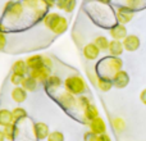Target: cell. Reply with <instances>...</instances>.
Instances as JSON below:
<instances>
[{
    "label": "cell",
    "instance_id": "obj_1",
    "mask_svg": "<svg viewBox=\"0 0 146 141\" xmlns=\"http://www.w3.org/2000/svg\"><path fill=\"white\" fill-rule=\"evenodd\" d=\"M44 26L48 30H50L55 35H62L68 30V21L66 17L60 15L59 13L49 12L42 19Z\"/></svg>",
    "mask_w": 146,
    "mask_h": 141
},
{
    "label": "cell",
    "instance_id": "obj_2",
    "mask_svg": "<svg viewBox=\"0 0 146 141\" xmlns=\"http://www.w3.org/2000/svg\"><path fill=\"white\" fill-rule=\"evenodd\" d=\"M123 67V62L122 59H119V57H108L104 58L101 61V63L99 64V69H100V76L103 77H109L111 78L118 70L122 69Z\"/></svg>",
    "mask_w": 146,
    "mask_h": 141
},
{
    "label": "cell",
    "instance_id": "obj_3",
    "mask_svg": "<svg viewBox=\"0 0 146 141\" xmlns=\"http://www.w3.org/2000/svg\"><path fill=\"white\" fill-rule=\"evenodd\" d=\"M64 88L66 91L71 92L74 96H80L87 91V85H86V81L81 77L80 74H72L64 80L63 82Z\"/></svg>",
    "mask_w": 146,
    "mask_h": 141
},
{
    "label": "cell",
    "instance_id": "obj_4",
    "mask_svg": "<svg viewBox=\"0 0 146 141\" xmlns=\"http://www.w3.org/2000/svg\"><path fill=\"white\" fill-rule=\"evenodd\" d=\"M22 4L25 9H28L33 14V18L36 21L44 19L46 14H48V4L44 0H22Z\"/></svg>",
    "mask_w": 146,
    "mask_h": 141
},
{
    "label": "cell",
    "instance_id": "obj_5",
    "mask_svg": "<svg viewBox=\"0 0 146 141\" xmlns=\"http://www.w3.org/2000/svg\"><path fill=\"white\" fill-rule=\"evenodd\" d=\"M25 13V7L21 1H14L10 0L4 7V17L10 22H17L23 17Z\"/></svg>",
    "mask_w": 146,
    "mask_h": 141
},
{
    "label": "cell",
    "instance_id": "obj_6",
    "mask_svg": "<svg viewBox=\"0 0 146 141\" xmlns=\"http://www.w3.org/2000/svg\"><path fill=\"white\" fill-rule=\"evenodd\" d=\"M133 15H135V10H132L131 8L126 7V5L119 7L118 9H117V21H118V23H121V25L129 23L132 21V18H133Z\"/></svg>",
    "mask_w": 146,
    "mask_h": 141
},
{
    "label": "cell",
    "instance_id": "obj_7",
    "mask_svg": "<svg viewBox=\"0 0 146 141\" xmlns=\"http://www.w3.org/2000/svg\"><path fill=\"white\" fill-rule=\"evenodd\" d=\"M58 103L60 104L64 109L69 110V109H73L77 105V99L74 98V95H72L68 91H63V92L58 96Z\"/></svg>",
    "mask_w": 146,
    "mask_h": 141
},
{
    "label": "cell",
    "instance_id": "obj_8",
    "mask_svg": "<svg viewBox=\"0 0 146 141\" xmlns=\"http://www.w3.org/2000/svg\"><path fill=\"white\" fill-rule=\"evenodd\" d=\"M50 73H51V69H49L48 67L42 66V67H38V68H35V69H31L28 74L31 77H33L37 82H41V83H45L48 81V78L50 77Z\"/></svg>",
    "mask_w": 146,
    "mask_h": 141
},
{
    "label": "cell",
    "instance_id": "obj_9",
    "mask_svg": "<svg viewBox=\"0 0 146 141\" xmlns=\"http://www.w3.org/2000/svg\"><path fill=\"white\" fill-rule=\"evenodd\" d=\"M111 81H113V86L117 88H124L129 83V76L126 70L121 69L115 73V74L111 77Z\"/></svg>",
    "mask_w": 146,
    "mask_h": 141
},
{
    "label": "cell",
    "instance_id": "obj_10",
    "mask_svg": "<svg viewBox=\"0 0 146 141\" xmlns=\"http://www.w3.org/2000/svg\"><path fill=\"white\" fill-rule=\"evenodd\" d=\"M88 127H90V131L95 135L106 134V124L101 117H98V118L92 119L91 122H88Z\"/></svg>",
    "mask_w": 146,
    "mask_h": 141
},
{
    "label": "cell",
    "instance_id": "obj_11",
    "mask_svg": "<svg viewBox=\"0 0 146 141\" xmlns=\"http://www.w3.org/2000/svg\"><path fill=\"white\" fill-rule=\"evenodd\" d=\"M82 53H83V57H85L87 61H95V59H98L99 55H100V49L94 43H88L83 46Z\"/></svg>",
    "mask_w": 146,
    "mask_h": 141
},
{
    "label": "cell",
    "instance_id": "obj_12",
    "mask_svg": "<svg viewBox=\"0 0 146 141\" xmlns=\"http://www.w3.org/2000/svg\"><path fill=\"white\" fill-rule=\"evenodd\" d=\"M49 134H50V128L46 123L44 122H36L33 124V135L36 136L37 140H45L48 139Z\"/></svg>",
    "mask_w": 146,
    "mask_h": 141
},
{
    "label": "cell",
    "instance_id": "obj_13",
    "mask_svg": "<svg viewBox=\"0 0 146 141\" xmlns=\"http://www.w3.org/2000/svg\"><path fill=\"white\" fill-rule=\"evenodd\" d=\"M124 46V50L127 51H136L140 48V39L136 35H127L126 37L122 40Z\"/></svg>",
    "mask_w": 146,
    "mask_h": 141
},
{
    "label": "cell",
    "instance_id": "obj_14",
    "mask_svg": "<svg viewBox=\"0 0 146 141\" xmlns=\"http://www.w3.org/2000/svg\"><path fill=\"white\" fill-rule=\"evenodd\" d=\"M109 35L111 36L113 40H123L127 36V28L124 27V25H121V23H117L113 27H110L109 30Z\"/></svg>",
    "mask_w": 146,
    "mask_h": 141
},
{
    "label": "cell",
    "instance_id": "obj_15",
    "mask_svg": "<svg viewBox=\"0 0 146 141\" xmlns=\"http://www.w3.org/2000/svg\"><path fill=\"white\" fill-rule=\"evenodd\" d=\"M45 87L46 90L49 91V92H53V91H56L60 88V86L63 85V81L60 80V77L59 76H55V74H51L50 77L48 78V81H46L45 83Z\"/></svg>",
    "mask_w": 146,
    "mask_h": 141
},
{
    "label": "cell",
    "instance_id": "obj_16",
    "mask_svg": "<svg viewBox=\"0 0 146 141\" xmlns=\"http://www.w3.org/2000/svg\"><path fill=\"white\" fill-rule=\"evenodd\" d=\"M10 96H12L13 101L21 104V103H23V101H26V99H27V91H26L22 86H14V88H13L12 92H10Z\"/></svg>",
    "mask_w": 146,
    "mask_h": 141
},
{
    "label": "cell",
    "instance_id": "obj_17",
    "mask_svg": "<svg viewBox=\"0 0 146 141\" xmlns=\"http://www.w3.org/2000/svg\"><path fill=\"white\" fill-rule=\"evenodd\" d=\"M108 51L110 53L111 57H121L124 51L123 43L119 41V40H111L110 43H109Z\"/></svg>",
    "mask_w": 146,
    "mask_h": 141
},
{
    "label": "cell",
    "instance_id": "obj_18",
    "mask_svg": "<svg viewBox=\"0 0 146 141\" xmlns=\"http://www.w3.org/2000/svg\"><path fill=\"white\" fill-rule=\"evenodd\" d=\"M26 64H27L28 69H35L38 67L44 66V55L41 54H35V55H31L26 59Z\"/></svg>",
    "mask_w": 146,
    "mask_h": 141
},
{
    "label": "cell",
    "instance_id": "obj_19",
    "mask_svg": "<svg viewBox=\"0 0 146 141\" xmlns=\"http://www.w3.org/2000/svg\"><path fill=\"white\" fill-rule=\"evenodd\" d=\"M12 73H17V74H21V76H27L30 73V69H28L27 64H26V61H23V59L15 61L12 66Z\"/></svg>",
    "mask_w": 146,
    "mask_h": 141
},
{
    "label": "cell",
    "instance_id": "obj_20",
    "mask_svg": "<svg viewBox=\"0 0 146 141\" xmlns=\"http://www.w3.org/2000/svg\"><path fill=\"white\" fill-rule=\"evenodd\" d=\"M12 123H14L12 110H8V109H0V126L4 128V127L9 126V124H12Z\"/></svg>",
    "mask_w": 146,
    "mask_h": 141
},
{
    "label": "cell",
    "instance_id": "obj_21",
    "mask_svg": "<svg viewBox=\"0 0 146 141\" xmlns=\"http://www.w3.org/2000/svg\"><path fill=\"white\" fill-rule=\"evenodd\" d=\"M82 112H83V118H85V121H87V122H91L92 119H95L99 117L98 108H96V105H94L92 103H91L88 106H86Z\"/></svg>",
    "mask_w": 146,
    "mask_h": 141
},
{
    "label": "cell",
    "instance_id": "obj_22",
    "mask_svg": "<svg viewBox=\"0 0 146 141\" xmlns=\"http://www.w3.org/2000/svg\"><path fill=\"white\" fill-rule=\"evenodd\" d=\"M96 85H98V87L100 88L101 91L108 92V91H110L111 87H113V81H111V78H109V77L99 76L98 80H96Z\"/></svg>",
    "mask_w": 146,
    "mask_h": 141
},
{
    "label": "cell",
    "instance_id": "obj_23",
    "mask_svg": "<svg viewBox=\"0 0 146 141\" xmlns=\"http://www.w3.org/2000/svg\"><path fill=\"white\" fill-rule=\"evenodd\" d=\"M37 85H38V82L33 77H31L30 74L26 76L23 82H22V87L25 88L27 92H33V91L37 88Z\"/></svg>",
    "mask_w": 146,
    "mask_h": 141
},
{
    "label": "cell",
    "instance_id": "obj_24",
    "mask_svg": "<svg viewBox=\"0 0 146 141\" xmlns=\"http://www.w3.org/2000/svg\"><path fill=\"white\" fill-rule=\"evenodd\" d=\"M3 131H4L5 139H7L8 141H14L15 137L18 136V128H17V126H15L14 123H12V124H9V126L4 127V128H3Z\"/></svg>",
    "mask_w": 146,
    "mask_h": 141
},
{
    "label": "cell",
    "instance_id": "obj_25",
    "mask_svg": "<svg viewBox=\"0 0 146 141\" xmlns=\"http://www.w3.org/2000/svg\"><path fill=\"white\" fill-rule=\"evenodd\" d=\"M12 114H13V119H14V123L17 122H22L23 119L27 118V112H26L25 108H21V106H17L12 110Z\"/></svg>",
    "mask_w": 146,
    "mask_h": 141
},
{
    "label": "cell",
    "instance_id": "obj_26",
    "mask_svg": "<svg viewBox=\"0 0 146 141\" xmlns=\"http://www.w3.org/2000/svg\"><path fill=\"white\" fill-rule=\"evenodd\" d=\"M109 43H110V41H109L105 36H98V37L94 40V44H95V45L100 49V51H106V50H108Z\"/></svg>",
    "mask_w": 146,
    "mask_h": 141
},
{
    "label": "cell",
    "instance_id": "obj_27",
    "mask_svg": "<svg viewBox=\"0 0 146 141\" xmlns=\"http://www.w3.org/2000/svg\"><path fill=\"white\" fill-rule=\"evenodd\" d=\"M111 124H113L114 130H115L117 132H122L126 128V122H124V119L121 118V117H115V118L111 119Z\"/></svg>",
    "mask_w": 146,
    "mask_h": 141
},
{
    "label": "cell",
    "instance_id": "obj_28",
    "mask_svg": "<svg viewBox=\"0 0 146 141\" xmlns=\"http://www.w3.org/2000/svg\"><path fill=\"white\" fill-rule=\"evenodd\" d=\"M91 104V100H90V98H88V96H86L85 94H83V95H80L77 98V105H78V108L80 109H85L86 106H88Z\"/></svg>",
    "mask_w": 146,
    "mask_h": 141
},
{
    "label": "cell",
    "instance_id": "obj_29",
    "mask_svg": "<svg viewBox=\"0 0 146 141\" xmlns=\"http://www.w3.org/2000/svg\"><path fill=\"white\" fill-rule=\"evenodd\" d=\"M46 140L48 141H64L66 137H64L63 132H60V131H51Z\"/></svg>",
    "mask_w": 146,
    "mask_h": 141
},
{
    "label": "cell",
    "instance_id": "obj_30",
    "mask_svg": "<svg viewBox=\"0 0 146 141\" xmlns=\"http://www.w3.org/2000/svg\"><path fill=\"white\" fill-rule=\"evenodd\" d=\"M25 77L26 76L12 73V74H10V82H12L14 86H22V82H23V80H25Z\"/></svg>",
    "mask_w": 146,
    "mask_h": 141
},
{
    "label": "cell",
    "instance_id": "obj_31",
    "mask_svg": "<svg viewBox=\"0 0 146 141\" xmlns=\"http://www.w3.org/2000/svg\"><path fill=\"white\" fill-rule=\"evenodd\" d=\"M76 5H77V0H68V1H67L66 8H64V12L66 13H72L73 10L76 9Z\"/></svg>",
    "mask_w": 146,
    "mask_h": 141
},
{
    "label": "cell",
    "instance_id": "obj_32",
    "mask_svg": "<svg viewBox=\"0 0 146 141\" xmlns=\"http://www.w3.org/2000/svg\"><path fill=\"white\" fill-rule=\"evenodd\" d=\"M85 141H99V135H95L92 132H86L85 134Z\"/></svg>",
    "mask_w": 146,
    "mask_h": 141
},
{
    "label": "cell",
    "instance_id": "obj_33",
    "mask_svg": "<svg viewBox=\"0 0 146 141\" xmlns=\"http://www.w3.org/2000/svg\"><path fill=\"white\" fill-rule=\"evenodd\" d=\"M7 46V37H5L4 32H0V51H3Z\"/></svg>",
    "mask_w": 146,
    "mask_h": 141
},
{
    "label": "cell",
    "instance_id": "obj_34",
    "mask_svg": "<svg viewBox=\"0 0 146 141\" xmlns=\"http://www.w3.org/2000/svg\"><path fill=\"white\" fill-rule=\"evenodd\" d=\"M67 1H68V0H56L55 7L60 10H64V8H66V5H67Z\"/></svg>",
    "mask_w": 146,
    "mask_h": 141
},
{
    "label": "cell",
    "instance_id": "obj_35",
    "mask_svg": "<svg viewBox=\"0 0 146 141\" xmlns=\"http://www.w3.org/2000/svg\"><path fill=\"white\" fill-rule=\"evenodd\" d=\"M44 66L48 67L49 69L53 68V61H51V58H49V57H44Z\"/></svg>",
    "mask_w": 146,
    "mask_h": 141
},
{
    "label": "cell",
    "instance_id": "obj_36",
    "mask_svg": "<svg viewBox=\"0 0 146 141\" xmlns=\"http://www.w3.org/2000/svg\"><path fill=\"white\" fill-rule=\"evenodd\" d=\"M140 100H141V103L146 105V88L141 91V94H140Z\"/></svg>",
    "mask_w": 146,
    "mask_h": 141
},
{
    "label": "cell",
    "instance_id": "obj_37",
    "mask_svg": "<svg viewBox=\"0 0 146 141\" xmlns=\"http://www.w3.org/2000/svg\"><path fill=\"white\" fill-rule=\"evenodd\" d=\"M99 141H111V139L108 134H103V135H99Z\"/></svg>",
    "mask_w": 146,
    "mask_h": 141
},
{
    "label": "cell",
    "instance_id": "obj_38",
    "mask_svg": "<svg viewBox=\"0 0 146 141\" xmlns=\"http://www.w3.org/2000/svg\"><path fill=\"white\" fill-rule=\"evenodd\" d=\"M44 1L48 4V7L49 8H53V7H55V3H56V0H44Z\"/></svg>",
    "mask_w": 146,
    "mask_h": 141
},
{
    "label": "cell",
    "instance_id": "obj_39",
    "mask_svg": "<svg viewBox=\"0 0 146 141\" xmlns=\"http://www.w3.org/2000/svg\"><path fill=\"white\" fill-rule=\"evenodd\" d=\"M7 139H5V134L3 130H0V141H5Z\"/></svg>",
    "mask_w": 146,
    "mask_h": 141
},
{
    "label": "cell",
    "instance_id": "obj_40",
    "mask_svg": "<svg viewBox=\"0 0 146 141\" xmlns=\"http://www.w3.org/2000/svg\"><path fill=\"white\" fill-rule=\"evenodd\" d=\"M4 30H5V27H4V25H3V22L0 21V32H4Z\"/></svg>",
    "mask_w": 146,
    "mask_h": 141
},
{
    "label": "cell",
    "instance_id": "obj_41",
    "mask_svg": "<svg viewBox=\"0 0 146 141\" xmlns=\"http://www.w3.org/2000/svg\"><path fill=\"white\" fill-rule=\"evenodd\" d=\"M100 3H104V4H106V3H110L111 0H99Z\"/></svg>",
    "mask_w": 146,
    "mask_h": 141
},
{
    "label": "cell",
    "instance_id": "obj_42",
    "mask_svg": "<svg viewBox=\"0 0 146 141\" xmlns=\"http://www.w3.org/2000/svg\"><path fill=\"white\" fill-rule=\"evenodd\" d=\"M14 1H22V0H14Z\"/></svg>",
    "mask_w": 146,
    "mask_h": 141
}]
</instances>
